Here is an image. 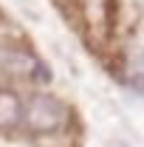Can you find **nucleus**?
Here are the masks:
<instances>
[{
    "mask_svg": "<svg viewBox=\"0 0 144 147\" xmlns=\"http://www.w3.org/2000/svg\"><path fill=\"white\" fill-rule=\"evenodd\" d=\"M26 122L37 133L57 130L65 122V108H62V102L54 99V96H45V93L42 96H34L31 105H28V110H26Z\"/></svg>",
    "mask_w": 144,
    "mask_h": 147,
    "instance_id": "1",
    "label": "nucleus"
},
{
    "mask_svg": "<svg viewBox=\"0 0 144 147\" xmlns=\"http://www.w3.org/2000/svg\"><path fill=\"white\" fill-rule=\"evenodd\" d=\"M20 122V99L9 91H0V127H14Z\"/></svg>",
    "mask_w": 144,
    "mask_h": 147,
    "instance_id": "2",
    "label": "nucleus"
}]
</instances>
